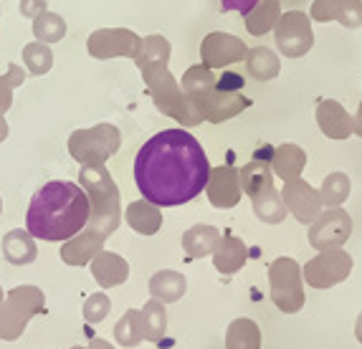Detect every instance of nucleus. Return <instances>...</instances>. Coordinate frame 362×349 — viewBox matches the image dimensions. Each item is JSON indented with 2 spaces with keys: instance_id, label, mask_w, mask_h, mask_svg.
<instances>
[{
  "instance_id": "f257e3e1",
  "label": "nucleus",
  "mask_w": 362,
  "mask_h": 349,
  "mask_svg": "<svg viewBox=\"0 0 362 349\" xmlns=\"http://www.w3.org/2000/svg\"><path fill=\"white\" fill-rule=\"evenodd\" d=\"M211 177V162L198 139L170 126L152 134L134 160L137 190L157 208H175L198 198Z\"/></svg>"
},
{
  "instance_id": "f03ea898",
  "label": "nucleus",
  "mask_w": 362,
  "mask_h": 349,
  "mask_svg": "<svg viewBox=\"0 0 362 349\" xmlns=\"http://www.w3.org/2000/svg\"><path fill=\"white\" fill-rule=\"evenodd\" d=\"M89 225V198L71 180H51L38 187L25 213V230L33 238L64 243Z\"/></svg>"
},
{
  "instance_id": "7ed1b4c3",
  "label": "nucleus",
  "mask_w": 362,
  "mask_h": 349,
  "mask_svg": "<svg viewBox=\"0 0 362 349\" xmlns=\"http://www.w3.org/2000/svg\"><path fill=\"white\" fill-rule=\"evenodd\" d=\"M78 185L89 198V228L112 235L122 223V200L115 177L104 165H81Z\"/></svg>"
},
{
  "instance_id": "20e7f679",
  "label": "nucleus",
  "mask_w": 362,
  "mask_h": 349,
  "mask_svg": "<svg viewBox=\"0 0 362 349\" xmlns=\"http://www.w3.org/2000/svg\"><path fill=\"white\" fill-rule=\"evenodd\" d=\"M142 71V81H145L147 91H150L152 102H155L157 112H163L165 117H173L182 129L203 124V114H200L195 104L187 99L182 86L175 81V76L170 73L168 64H147L139 69Z\"/></svg>"
},
{
  "instance_id": "39448f33",
  "label": "nucleus",
  "mask_w": 362,
  "mask_h": 349,
  "mask_svg": "<svg viewBox=\"0 0 362 349\" xmlns=\"http://www.w3.org/2000/svg\"><path fill=\"white\" fill-rule=\"evenodd\" d=\"M46 312V296L38 286H16L0 301V339L16 342L23 337L33 317Z\"/></svg>"
},
{
  "instance_id": "423d86ee",
  "label": "nucleus",
  "mask_w": 362,
  "mask_h": 349,
  "mask_svg": "<svg viewBox=\"0 0 362 349\" xmlns=\"http://www.w3.org/2000/svg\"><path fill=\"white\" fill-rule=\"evenodd\" d=\"M122 134L115 124H97L89 129H76L69 137V155L78 165H107V160L119 152Z\"/></svg>"
},
{
  "instance_id": "0eeeda50",
  "label": "nucleus",
  "mask_w": 362,
  "mask_h": 349,
  "mask_svg": "<svg viewBox=\"0 0 362 349\" xmlns=\"http://www.w3.org/2000/svg\"><path fill=\"white\" fill-rule=\"evenodd\" d=\"M243 76L235 71H226L216 78V86H213L211 97L206 99V104L200 107V114L203 122H211V124H221L226 119H233L243 112V109L251 107V99L243 94Z\"/></svg>"
},
{
  "instance_id": "6e6552de",
  "label": "nucleus",
  "mask_w": 362,
  "mask_h": 349,
  "mask_svg": "<svg viewBox=\"0 0 362 349\" xmlns=\"http://www.w3.org/2000/svg\"><path fill=\"white\" fill-rule=\"evenodd\" d=\"M269 286H272V301L279 312L296 314L304 307V278L302 266L294 259H276L269 266Z\"/></svg>"
},
{
  "instance_id": "1a4fd4ad",
  "label": "nucleus",
  "mask_w": 362,
  "mask_h": 349,
  "mask_svg": "<svg viewBox=\"0 0 362 349\" xmlns=\"http://www.w3.org/2000/svg\"><path fill=\"white\" fill-rule=\"evenodd\" d=\"M274 38H276V49L286 59H302L314 46L312 18L304 11L281 13L279 23L274 25Z\"/></svg>"
},
{
  "instance_id": "9d476101",
  "label": "nucleus",
  "mask_w": 362,
  "mask_h": 349,
  "mask_svg": "<svg viewBox=\"0 0 362 349\" xmlns=\"http://www.w3.org/2000/svg\"><path fill=\"white\" fill-rule=\"evenodd\" d=\"M352 273V256L342 248L322 251L302 268V278L312 289H332Z\"/></svg>"
},
{
  "instance_id": "9b49d317",
  "label": "nucleus",
  "mask_w": 362,
  "mask_h": 349,
  "mask_svg": "<svg viewBox=\"0 0 362 349\" xmlns=\"http://www.w3.org/2000/svg\"><path fill=\"white\" fill-rule=\"evenodd\" d=\"M352 235V218L342 208H327L309 225V246L317 251H334L347 243Z\"/></svg>"
},
{
  "instance_id": "f8f14e48",
  "label": "nucleus",
  "mask_w": 362,
  "mask_h": 349,
  "mask_svg": "<svg viewBox=\"0 0 362 349\" xmlns=\"http://www.w3.org/2000/svg\"><path fill=\"white\" fill-rule=\"evenodd\" d=\"M142 38L129 28H99L86 41L89 56L99 61L107 59H137Z\"/></svg>"
},
{
  "instance_id": "ddd939ff",
  "label": "nucleus",
  "mask_w": 362,
  "mask_h": 349,
  "mask_svg": "<svg viewBox=\"0 0 362 349\" xmlns=\"http://www.w3.org/2000/svg\"><path fill=\"white\" fill-rule=\"evenodd\" d=\"M246 43L238 36L223 33V30H213L200 43V59H203V66L208 69H226L230 64L246 61Z\"/></svg>"
},
{
  "instance_id": "4468645a",
  "label": "nucleus",
  "mask_w": 362,
  "mask_h": 349,
  "mask_svg": "<svg viewBox=\"0 0 362 349\" xmlns=\"http://www.w3.org/2000/svg\"><path fill=\"white\" fill-rule=\"evenodd\" d=\"M281 200H284L286 211H289L302 225H312L314 220H317V215L322 213V208H325V205H322L320 190H314L302 177H294V180L284 182Z\"/></svg>"
},
{
  "instance_id": "2eb2a0df",
  "label": "nucleus",
  "mask_w": 362,
  "mask_h": 349,
  "mask_svg": "<svg viewBox=\"0 0 362 349\" xmlns=\"http://www.w3.org/2000/svg\"><path fill=\"white\" fill-rule=\"evenodd\" d=\"M206 195L211 200L213 208H235L241 200V182H238V170L233 165H221V167H211V177H208Z\"/></svg>"
},
{
  "instance_id": "dca6fc26",
  "label": "nucleus",
  "mask_w": 362,
  "mask_h": 349,
  "mask_svg": "<svg viewBox=\"0 0 362 349\" xmlns=\"http://www.w3.org/2000/svg\"><path fill=\"white\" fill-rule=\"evenodd\" d=\"M104 243H107V235L97 233L86 225L84 230H78L74 238L64 241L61 246V261L66 266H86L91 264V259L97 256L99 251H104Z\"/></svg>"
},
{
  "instance_id": "f3484780",
  "label": "nucleus",
  "mask_w": 362,
  "mask_h": 349,
  "mask_svg": "<svg viewBox=\"0 0 362 349\" xmlns=\"http://www.w3.org/2000/svg\"><path fill=\"white\" fill-rule=\"evenodd\" d=\"M317 124L327 139H347L352 137V117L337 99H322L317 107Z\"/></svg>"
},
{
  "instance_id": "a211bd4d",
  "label": "nucleus",
  "mask_w": 362,
  "mask_h": 349,
  "mask_svg": "<svg viewBox=\"0 0 362 349\" xmlns=\"http://www.w3.org/2000/svg\"><path fill=\"white\" fill-rule=\"evenodd\" d=\"M91 276L102 289H115L129 278V264L115 251H99L91 259Z\"/></svg>"
},
{
  "instance_id": "6ab92c4d",
  "label": "nucleus",
  "mask_w": 362,
  "mask_h": 349,
  "mask_svg": "<svg viewBox=\"0 0 362 349\" xmlns=\"http://www.w3.org/2000/svg\"><path fill=\"white\" fill-rule=\"evenodd\" d=\"M0 251H3L8 264H13V266H28L38 259L36 238L23 228L8 230V233L3 235V241H0Z\"/></svg>"
},
{
  "instance_id": "aec40b11",
  "label": "nucleus",
  "mask_w": 362,
  "mask_h": 349,
  "mask_svg": "<svg viewBox=\"0 0 362 349\" xmlns=\"http://www.w3.org/2000/svg\"><path fill=\"white\" fill-rule=\"evenodd\" d=\"M248 259V251H246V243L241 238H235V235H221V241H218L216 251H213V264L216 268L223 276H230V273L241 271L243 264Z\"/></svg>"
},
{
  "instance_id": "412c9836",
  "label": "nucleus",
  "mask_w": 362,
  "mask_h": 349,
  "mask_svg": "<svg viewBox=\"0 0 362 349\" xmlns=\"http://www.w3.org/2000/svg\"><path fill=\"white\" fill-rule=\"evenodd\" d=\"M216 73H213V69L203 66V64H198V66H190L185 71V76H182L180 86L182 91L187 94V99L195 104V109L200 112V107L206 104V99L211 97L213 86H216Z\"/></svg>"
},
{
  "instance_id": "4be33fe9",
  "label": "nucleus",
  "mask_w": 362,
  "mask_h": 349,
  "mask_svg": "<svg viewBox=\"0 0 362 349\" xmlns=\"http://www.w3.org/2000/svg\"><path fill=\"white\" fill-rule=\"evenodd\" d=\"M272 172L274 177H281V180H294L299 174L304 172V165H307V152L302 150L299 145H281L274 150V157H272Z\"/></svg>"
},
{
  "instance_id": "5701e85b",
  "label": "nucleus",
  "mask_w": 362,
  "mask_h": 349,
  "mask_svg": "<svg viewBox=\"0 0 362 349\" xmlns=\"http://www.w3.org/2000/svg\"><path fill=\"white\" fill-rule=\"evenodd\" d=\"M124 218L132 230H137L139 235H155L163 225V213L157 205H152L150 200H134V203L127 205L124 211Z\"/></svg>"
},
{
  "instance_id": "b1692460",
  "label": "nucleus",
  "mask_w": 362,
  "mask_h": 349,
  "mask_svg": "<svg viewBox=\"0 0 362 349\" xmlns=\"http://www.w3.org/2000/svg\"><path fill=\"white\" fill-rule=\"evenodd\" d=\"M187 281L180 271H173V268H163L150 278V294L152 299L163 301V304H175L185 296Z\"/></svg>"
},
{
  "instance_id": "393cba45",
  "label": "nucleus",
  "mask_w": 362,
  "mask_h": 349,
  "mask_svg": "<svg viewBox=\"0 0 362 349\" xmlns=\"http://www.w3.org/2000/svg\"><path fill=\"white\" fill-rule=\"evenodd\" d=\"M218 241H221L218 228L198 223L185 230V235H182V248H185V253L190 259H206V256H213Z\"/></svg>"
},
{
  "instance_id": "a878e982",
  "label": "nucleus",
  "mask_w": 362,
  "mask_h": 349,
  "mask_svg": "<svg viewBox=\"0 0 362 349\" xmlns=\"http://www.w3.org/2000/svg\"><path fill=\"white\" fill-rule=\"evenodd\" d=\"M279 18H281L279 0H259V3L243 16V23H246V30L251 36H264V33L274 30Z\"/></svg>"
},
{
  "instance_id": "bb28decb",
  "label": "nucleus",
  "mask_w": 362,
  "mask_h": 349,
  "mask_svg": "<svg viewBox=\"0 0 362 349\" xmlns=\"http://www.w3.org/2000/svg\"><path fill=\"white\" fill-rule=\"evenodd\" d=\"M246 71L256 81H272L281 73V59L266 46H256L248 49L246 54Z\"/></svg>"
},
{
  "instance_id": "cd10ccee",
  "label": "nucleus",
  "mask_w": 362,
  "mask_h": 349,
  "mask_svg": "<svg viewBox=\"0 0 362 349\" xmlns=\"http://www.w3.org/2000/svg\"><path fill=\"white\" fill-rule=\"evenodd\" d=\"M238 182H241V193L254 198V195L264 193L269 187H274V172L272 165L261 162V160H254L248 162L246 167L238 170Z\"/></svg>"
},
{
  "instance_id": "c85d7f7f",
  "label": "nucleus",
  "mask_w": 362,
  "mask_h": 349,
  "mask_svg": "<svg viewBox=\"0 0 362 349\" xmlns=\"http://www.w3.org/2000/svg\"><path fill=\"white\" fill-rule=\"evenodd\" d=\"M139 321H142V337L147 342H160L168 331V312H165L163 301H147L145 309H139Z\"/></svg>"
},
{
  "instance_id": "c756f323",
  "label": "nucleus",
  "mask_w": 362,
  "mask_h": 349,
  "mask_svg": "<svg viewBox=\"0 0 362 349\" xmlns=\"http://www.w3.org/2000/svg\"><path fill=\"white\" fill-rule=\"evenodd\" d=\"M226 349H261V329L254 319H233L226 331Z\"/></svg>"
},
{
  "instance_id": "7c9ffc66",
  "label": "nucleus",
  "mask_w": 362,
  "mask_h": 349,
  "mask_svg": "<svg viewBox=\"0 0 362 349\" xmlns=\"http://www.w3.org/2000/svg\"><path fill=\"white\" fill-rule=\"evenodd\" d=\"M251 200H254V213L259 215V220H264V223H269V225L281 223L286 218V213H289L276 187H269L264 193L254 195Z\"/></svg>"
},
{
  "instance_id": "2f4dec72",
  "label": "nucleus",
  "mask_w": 362,
  "mask_h": 349,
  "mask_svg": "<svg viewBox=\"0 0 362 349\" xmlns=\"http://www.w3.org/2000/svg\"><path fill=\"white\" fill-rule=\"evenodd\" d=\"M33 36H36V41L46 43V46L64 41V36H66V20L61 18L59 13L43 11L41 16L33 18Z\"/></svg>"
},
{
  "instance_id": "473e14b6",
  "label": "nucleus",
  "mask_w": 362,
  "mask_h": 349,
  "mask_svg": "<svg viewBox=\"0 0 362 349\" xmlns=\"http://www.w3.org/2000/svg\"><path fill=\"white\" fill-rule=\"evenodd\" d=\"M115 339L119 347H137L145 342L142 337V321H139V309H127L122 314V319L115 324Z\"/></svg>"
},
{
  "instance_id": "72a5a7b5",
  "label": "nucleus",
  "mask_w": 362,
  "mask_h": 349,
  "mask_svg": "<svg viewBox=\"0 0 362 349\" xmlns=\"http://www.w3.org/2000/svg\"><path fill=\"white\" fill-rule=\"evenodd\" d=\"M350 190H352V182L344 172L327 174L320 190L322 205H327V208H342L344 200L350 198Z\"/></svg>"
},
{
  "instance_id": "f704fd0d",
  "label": "nucleus",
  "mask_w": 362,
  "mask_h": 349,
  "mask_svg": "<svg viewBox=\"0 0 362 349\" xmlns=\"http://www.w3.org/2000/svg\"><path fill=\"white\" fill-rule=\"evenodd\" d=\"M23 66L30 76H43L54 66V51L41 41H33L23 46Z\"/></svg>"
},
{
  "instance_id": "c9c22d12",
  "label": "nucleus",
  "mask_w": 362,
  "mask_h": 349,
  "mask_svg": "<svg viewBox=\"0 0 362 349\" xmlns=\"http://www.w3.org/2000/svg\"><path fill=\"white\" fill-rule=\"evenodd\" d=\"M170 54H173V46L165 36H147L142 38V46H139V56L134 59L137 69L147 66V64H170Z\"/></svg>"
},
{
  "instance_id": "e433bc0d",
  "label": "nucleus",
  "mask_w": 362,
  "mask_h": 349,
  "mask_svg": "<svg viewBox=\"0 0 362 349\" xmlns=\"http://www.w3.org/2000/svg\"><path fill=\"white\" fill-rule=\"evenodd\" d=\"M25 71L18 64H8V73L0 76V114H6L13 104V89L23 84Z\"/></svg>"
},
{
  "instance_id": "4c0bfd02",
  "label": "nucleus",
  "mask_w": 362,
  "mask_h": 349,
  "mask_svg": "<svg viewBox=\"0 0 362 349\" xmlns=\"http://www.w3.org/2000/svg\"><path fill=\"white\" fill-rule=\"evenodd\" d=\"M109 312H112V301H109V296L104 294V291L91 294L89 299L84 301V309H81L84 321H89V324H102L109 317Z\"/></svg>"
},
{
  "instance_id": "58836bf2",
  "label": "nucleus",
  "mask_w": 362,
  "mask_h": 349,
  "mask_svg": "<svg viewBox=\"0 0 362 349\" xmlns=\"http://www.w3.org/2000/svg\"><path fill=\"white\" fill-rule=\"evenodd\" d=\"M347 0H314L312 11H309V18L317 20V23H329V20H337L339 11Z\"/></svg>"
},
{
  "instance_id": "ea45409f",
  "label": "nucleus",
  "mask_w": 362,
  "mask_h": 349,
  "mask_svg": "<svg viewBox=\"0 0 362 349\" xmlns=\"http://www.w3.org/2000/svg\"><path fill=\"white\" fill-rule=\"evenodd\" d=\"M337 20L344 28H360L362 25V0H347L339 11Z\"/></svg>"
},
{
  "instance_id": "a19ab883",
  "label": "nucleus",
  "mask_w": 362,
  "mask_h": 349,
  "mask_svg": "<svg viewBox=\"0 0 362 349\" xmlns=\"http://www.w3.org/2000/svg\"><path fill=\"white\" fill-rule=\"evenodd\" d=\"M43 11H49L46 0H21V13H23L25 18H36Z\"/></svg>"
},
{
  "instance_id": "79ce46f5",
  "label": "nucleus",
  "mask_w": 362,
  "mask_h": 349,
  "mask_svg": "<svg viewBox=\"0 0 362 349\" xmlns=\"http://www.w3.org/2000/svg\"><path fill=\"white\" fill-rule=\"evenodd\" d=\"M256 3H259V0H221V11H223V13L238 11V13H243V16H246V13L251 11Z\"/></svg>"
},
{
  "instance_id": "37998d69",
  "label": "nucleus",
  "mask_w": 362,
  "mask_h": 349,
  "mask_svg": "<svg viewBox=\"0 0 362 349\" xmlns=\"http://www.w3.org/2000/svg\"><path fill=\"white\" fill-rule=\"evenodd\" d=\"M71 349H115V347H112L109 342H104V339H97V337H94L89 344H86V347H78V344H76V347H71Z\"/></svg>"
},
{
  "instance_id": "c03bdc74",
  "label": "nucleus",
  "mask_w": 362,
  "mask_h": 349,
  "mask_svg": "<svg viewBox=\"0 0 362 349\" xmlns=\"http://www.w3.org/2000/svg\"><path fill=\"white\" fill-rule=\"evenodd\" d=\"M352 134L362 137V102H360V107H357V114L352 117Z\"/></svg>"
},
{
  "instance_id": "a18cd8bd",
  "label": "nucleus",
  "mask_w": 362,
  "mask_h": 349,
  "mask_svg": "<svg viewBox=\"0 0 362 349\" xmlns=\"http://www.w3.org/2000/svg\"><path fill=\"white\" fill-rule=\"evenodd\" d=\"M272 157H274V147H261V150H256L254 160H261V162H272Z\"/></svg>"
},
{
  "instance_id": "49530a36",
  "label": "nucleus",
  "mask_w": 362,
  "mask_h": 349,
  "mask_svg": "<svg viewBox=\"0 0 362 349\" xmlns=\"http://www.w3.org/2000/svg\"><path fill=\"white\" fill-rule=\"evenodd\" d=\"M11 129H8V122H6V114H0V142H6Z\"/></svg>"
},
{
  "instance_id": "de8ad7c7",
  "label": "nucleus",
  "mask_w": 362,
  "mask_h": 349,
  "mask_svg": "<svg viewBox=\"0 0 362 349\" xmlns=\"http://www.w3.org/2000/svg\"><path fill=\"white\" fill-rule=\"evenodd\" d=\"M355 337H357V342L362 344V312H360V317H357V321H355Z\"/></svg>"
},
{
  "instance_id": "09e8293b",
  "label": "nucleus",
  "mask_w": 362,
  "mask_h": 349,
  "mask_svg": "<svg viewBox=\"0 0 362 349\" xmlns=\"http://www.w3.org/2000/svg\"><path fill=\"white\" fill-rule=\"evenodd\" d=\"M3 296H6V294H3V286H0V301H3Z\"/></svg>"
},
{
  "instance_id": "8fccbe9b",
  "label": "nucleus",
  "mask_w": 362,
  "mask_h": 349,
  "mask_svg": "<svg viewBox=\"0 0 362 349\" xmlns=\"http://www.w3.org/2000/svg\"><path fill=\"white\" fill-rule=\"evenodd\" d=\"M0 213H3V198H0Z\"/></svg>"
}]
</instances>
